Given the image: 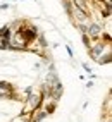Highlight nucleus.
I'll list each match as a JSON object with an SVG mask.
<instances>
[{
	"label": "nucleus",
	"mask_w": 112,
	"mask_h": 122,
	"mask_svg": "<svg viewBox=\"0 0 112 122\" xmlns=\"http://www.w3.org/2000/svg\"><path fill=\"white\" fill-rule=\"evenodd\" d=\"M102 35V26L98 22H88L86 26V36L91 40V41H98Z\"/></svg>",
	"instance_id": "nucleus-3"
},
{
	"label": "nucleus",
	"mask_w": 112,
	"mask_h": 122,
	"mask_svg": "<svg viewBox=\"0 0 112 122\" xmlns=\"http://www.w3.org/2000/svg\"><path fill=\"white\" fill-rule=\"evenodd\" d=\"M9 4H7V2H4V4H0V10H5V9H9Z\"/></svg>",
	"instance_id": "nucleus-7"
},
{
	"label": "nucleus",
	"mask_w": 112,
	"mask_h": 122,
	"mask_svg": "<svg viewBox=\"0 0 112 122\" xmlns=\"http://www.w3.org/2000/svg\"><path fill=\"white\" fill-rule=\"evenodd\" d=\"M19 2H24V0H19Z\"/></svg>",
	"instance_id": "nucleus-12"
},
{
	"label": "nucleus",
	"mask_w": 112,
	"mask_h": 122,
	"mask_svg": "<svg viewBox=\"0 0 112 122\" xmlns=\"http://www.w3.org/2000/svg\"><path fill=\"white\" fill-rule=\"evenodd\" d=\"M83 69H85V71L88 72V74H91V72H93V71H91V67L88 66V64H83Z\"/></svg>",
	"instance_id": "nucleus-6"
},
{
	"label": "nucleus",
	"mask_w": 112,
	"mask_h": 122,
	"mask_svg": "<svg viewBox=\"0 0 112 122\" xmlns=\"http://www.w3.org/2000/svg\"><path fill=\"white\" fill-rule=\"evenodd\" d=\"M109 46H110V43H103V40H102V41H98V43L93 41V43L90 45V48H88V53H90L91 59L97 60L98 57L103 53V50H105V48H109Z\"/></svg>",
	"instance_id": "nucleus-2"
},
{
	"label": "nucleus",
	"mask_w": 112,
	"mask_h": 122,
	"mask_svg": "<svg viewBox=\"0 0 112 122\" xmlns=\"http://www.w3.org/2000/svg\"><path fill=\"white\" fill-rule=\"evenodd\" d=\"M86 88H88V89L93 88V81H88V83H86Z\"/></svg>",
	"instance_id": "nucleus-10"
},
{
	"label": "nucleus",
	"mask_w": 112,
	"mask_h": 122,
	"mask_svg": "<svg viewBox=\"0 0 112 122\" xmlns=\"http://www.w3.org/2000/svg\"><path fill=\"white\" fill-rule=\"evenodd\" d=\"M43 102H45V98L40 91H31L28 95V98H26V105H24V108L21 110V113L22 115H31L35 110L43 107Z\"/></svg>",
	"instance_id": "nucleus-1"
},
{
	"label": "nucleus",
	"mask_w": 112,
	"mask_h": 122,
	"mask_svg": "<svg viewBox=\"0 0 112 122\" xmlns=\"http://www.w3.org/2000/svg\"><path fill=\"white\" fill-rule=\"evenodd\" d=\"M110 60H112V52H110V46L105 50V55H100L98 59H97V62L100 64V66H103V64H110Z\"/></svg>",
	"instance_id": "nucleus-4"
},
{
	"label": "nucleus",
	"mask_w": 112,
	"mask_h": 122,
	"mask_svg": "<svg viewBox=\"0 0 112 122\" xmlns=\"http://www.w3.org/2000/svg\"><path fill=\"white\" fill-rule=\"evenodd\" d=\"M31 91H33V86H28V88L24 89V93H26V95H29Z\"/></svg>",
	"instance_id": "nucleus-9"
},
{
	"label": "nucleus",
	"mask_w": 112,
	"mask_h": 122,
	"mask_svg": "<svg viewBox=\"0 0 112 122\" xmlns=\"http://www.w3.org/2000/svg\"><path fill=\"white\" fill-rule=\"evenodd\" d=\"M66 50H67V55L71 57V59H73V57H74V53H73V48H71V46H66Z\"/></svg>",
	"instance_id": "nucleus-8"
},
{
	"label": "nucleus",
	"mask_w": 112,
	"mask_h": 122,
	"mask_svg": "<svg viewBox=\"0 0 112 122\" xmlns=\"http://www.w3.org/2000/svg\"><path fill=\"white\" fill-rule=\"evenodd\" d=\"M71 4H73L74 7H78V9L88 12V4H86V0H71Z\"/></svg>",
	"instance_id": "nucleus-5"
},
{
	"label": "nucleus",
	"mask_w": 112,
	"mask_h": 122,
	"mask_svg": "<svg viewBox=\"0 0 112 122\" xmlns=\"http://www.w3.org/2000/svg\"><path fill=\"white\" fill-rule=\"evenodd\" d=\"M97 2H103V0H97Z\"/></svg>",
	"instance_id": "nucleus-11"
}]
</instances>
